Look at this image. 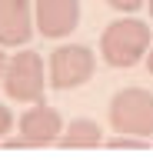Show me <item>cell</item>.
Wrapping results in <instances>:
<instances>
[{
	"instance_id": "cell-13",
	"label": "cell",
	"mask_w": 153,
	"mask_h": 160,
	"mask_svg": "<svg viewBox=\"0 0 153 160\" xmlns=\"http://www.w3.org/2000/svg\"><path fill=\"white\" fill-rule=\"evenodd\" d=\"M146 70L153 73V47H150V53H146Z\"/></svg>"
},
{
	"instance_id": "cell-12",
	"label": "cell",
	"mask_w": 153,
	"mask_h": 160,
	"mask_svg": "<svg viewBox=\"0 0 153 160\" xmlns=\"http://www.w3.org/2000/svg\"><path fill=\"white\" fill-rule=\"evenodd\" d=\"M7 60H10V57H7L3 50H0V77H3V70H7Z\"/></svg>"
},
{
	"instance_id": "cell-5",
	"label": "cell",
	"mask_w": 153,
	"mask_h": 160,
	"mask_svg": "<svg viewBox=\"0 0 153 160\" xmlns=\"http://www.w3.org/2000/svg\"><path fill=\"white\" fill-rule=\"evenodd\" d=\"M63 133V120L53 107H30L20 113V140H7V147H47Z\"/></svg>"
},
{
	"instance_id": "cell-4",
	"label": "cell",
	"mask_w": 153,
	"mask_h": 160,
	"mask_svg": "<svg viewBox=\"0 0 153 160\" xmlns=\"http://www.w3.org/2000/svg\"><path fill=\"white\" fill-rule=\"evenodd\" d=\"M93 73V53L83 43H70V47H57L50 53V87L57 90H73L83 87Z\"/></svg>"
},
{
	"instance_id": "cell-1",
	"label": "cell",
	"mask_w": 153,
	"mask_h": 160,
	"mask_svg": "<svg viewBox=\"0 0 153 160\" xmlns=\"http://www.w3.org/2000/svg\"><path fill=\"white\" fill-rule=\"evenodd\" d=\"M150 50V23L133 17L113 20L100 37V53L110 67H133Z\"/></svg>"
},
{
	"instance_id": "cell-11",
	"label": "cell",
	"mask_w": 153,
	"mask_h": 160,
	"mask_svg": "<svg viewBox=\"0 0 153 160\" xmlns=\"http://www.w3.org/2000/svg\"><path fill=\"white\" fill-rule=\"evenodd\" d=\"M10 127H13V113H10V107H0V133H10Z\"/></svg>"
},
{
	"instance_id": "cell-9",
	"label": "cell",
	"mask_w": 153,
	"mask_h": 160,
	"mask_svg": "<svg viewBox=\"0 0 153 160\" xmlns=\"http://www.w3.org/2000/svg\"><path fill=\"white\" fill-rule=\"evenodd\" d=\"M110 150H146V140L143 137H113Z\"/></svg>"
},
{
	"instance_id": "cell-7",
	"label": "cell",
	"mask_w": 153,
	"mask_h": 160,
	"mask_svg": "<svg viewBox=\"0 0 153 160\" xmlns=\"http://www.w3.org/2000/svg\"><path fill=\"white\" fill-rule=\"evenodd\" d=\"M33 33L30 0H0V47H20Z\"/></svg>"
},
{
	"instance_id": "cell-6",
	"label": "cell",
	"mask_w": 153,
	"mask_h": 160,
	"mask_svg": "<svg viewBox=\"0 0 153 160\" xmlns=\"http://www.w3.org/2000/svg\"><path fill=\"white\" fill-rule=\"evenodd\" d=\"M33 17L43 37H67L80 23V0H37Z\"/></svg>"
},
{
	"instance_id": "cell-2",
	"label": "cell",
	"mask_w": 153,
	"mask_h": 160,
	"mask_svg": "<svg viewBox=\"0 0 153 160\" xmlns=\"http://www.w3.org/2000/svg\"><path fill=\"white\" fill-rule=\"evenodd\" d=\"M110 123L127 137H150L153 133V93L143 87H127L110 100Z\"/></svg>"
},
{
	"instance_id": "cell-8",
	"label": "cell",
	"mask_w": 153,
	"mask_h": 160,
	"mask_svg": "<svg viewBox=\"0 0 153 160\" xmlns=\"http://www.w3.org/2000/svg\"><path fill=\"white\" fill-rule=\"evenodd\" d=\"M103 143V130L97 120H70V127H67V133L60 137V147H100Z\"/></svg>"
},
{
	"instance_id": "cell-14",
	"label": "cell",
	"mask_w": 153,
	"mask_h": 160,
	"mask_svg": "<svg viewBox=\"0 0 153 160\" xmlns=\"http://www.w3.org/2000/svg\"><path fill=\"white\" fill-rule=\"evenodd\" d=\"M146 3H150V17H153V0H146Z\"/></svg>"
},
{
	"instance_id": "cell-10",
	"label": "cell",
	"mask_w": 153,
	"mask_h": 160,
	"mask_svg": "<svg viewBox=\"0 0 153 160\" xmlns=\"http://www.w3.org/2000/svg\"><path fill=\"white\" fill-rule=\"evenodd\" d=\"M113 10H123V13H133V10H140L146 0H107Z\"/></svg>"
},
{
	"instance_id": "cell-3",
	"label": "cell",
	"mask_w": 153,
	"mask_h": 160,
	"mask_svg": "<svg viewBox=\"0 0 153 160\" xmlns=\"http://www.w3.org/2000/svg\"><path fill=\"white\" fill-rule=\"evenodd\" d=\"M3 90L17 103H37L43 97V60L37 50H23V53H13L7 60Z\"/></svg>"
}]
</instances>
